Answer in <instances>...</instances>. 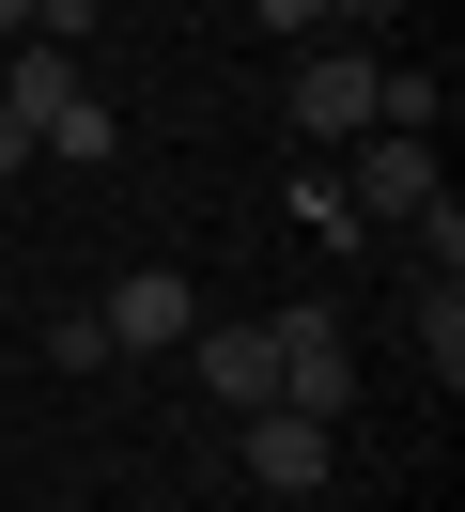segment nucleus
Listing matches in <instances>:
<instances>
[{"label": "nucleus", "instance_id": "nucleus-10", "mask_svg": "<svg viewBox=\"0 0 465 512\" xmlns=\"http://www.w3.org/2000/svg\"><path fill=\"white\" fill-rule=\"evenodd\" d=\"M248 16H264L279 47H326V32H341V0H248Z\"/></svg>", "mask_w": 465, "mask_h": 512}, {"label": "nucleus", "instance_id": "nucleus-13", "mask_svg": "<svg viewBox=\"0 0 465 512\" xmlns=\"http://www.w3.org/2000/svg\"><path fill=\"white\" fill-rule=\"evenodd\" d=\"M0 32H31V0H0Z\"/></svg>", "mask_w": 465, "mask_h": 512}, {"label": "nucleus", "instance_id": "nucleus-1", "mask_svg": "<svg viewBox=\"0 0 465 512\" xmlns=\"http://www.w3.org/2000/svg\"><path fill=\"white\" fill-rule=\"evenodd\" d=\"M372 109H388V63H372V47H295V94H279L295 140H357Z\"/></svg>", "mask_w": 465, "mask_h": 512}, {"label": "nucleus", "instance_id": "nucleus-8", "mask_svg": "<svg viewBox=\"0 0 465 512\" xmlns=\"http://www.w3.org/2000/svg\"><path fill=\"white\" fill-rule=\"evenodd\" d=\"M295 233H310V249H357L372 218H357V187H341V171H310V156H295Z\"/></svg>", "mask_w": 465, "mask_h": 512}, {"label": "nucleus", "instance_id": "nucleus-12", "mask_svg": "<svg viewBox=\"0 0 465 512\" xmlns=\"http://www.w3.org/2000/svg\"><path fill=\"white\" fill-rule=\"evenodd\" d=\"M372 16H403V0H341V32H372Z\"/></svg>", "mask_w": 465, "mask_h": 512}, {"label": "nucleus", "instance_id": "nucleus-5", "mask_svg": "<svg viewBox=\"0 0 465 512\" xmlns=\"http://www.w3.org/2000/svg\"><path fill=\"white\" fill-rule=\"evenodd\" d=\"M186 388H202V404H279V342L264 326H186Z\"/></svg>", "mask_w": 465, "mask_h": 512}, {"label": "nucleus", "instance_id": "nucleus-6", "mask_svg": "<svg viewBox=\"0 0 465 512\" xmlns=\"http://www.w3.org/2000/svg\"><path fill=\"white\" fill-rule=\"evenodd\" d=\"M326 435H341V419H295V404H248V481H264V497H326Z\"/></svg>", "mask_w": 465, "mask_h": 512}, {"label": "nucleus", "instance_id": "nucleus-9", "mask_svg": "<svg viewBox=\"0 0 465 512\" xmlns=\"http://www.w3.org/2000/svg\"><path fill=\"white\" fill-rule=\"evenodd\" d=\"M419 357H434V388H465V280L419 295Z\"/></svg>", "mask_w": 465, "mask_h": 512}, {"label": "nucleus", "instance_id": "nucleus-7", "mask_svg": "<svg viewBox=\"0 0 465 512\" xmlns=\"http://www.w3.org/2000/svg\"><path fill=\"white\" fill-rule=\"evenodd\" d=\"M78 94H93V78H78V47H47V32H31L16 63H0V109H16L31 140H47V125H62V109H78Z\"/></svg>", "mask_w": 465, "mask_h": 512}, {"label": "nucleus", "instance_id": "nucleus-3", "mask_svg": "<svg viewBox=\"0 0 465 512\" xmlns=\"http://www.w3.org/2000/svg\"><path fill=\"white\" fill-rule=\"evenodd\" d=\"M264 342H279V404H295V419H341V404H357V342H341V311H279Z\"/></svg>", "mask_w": 465, "mask_h": 512}, {"label": "nucleus", "instance_id": "nucleus-2", "mask_svg": "<svg viewBox=\"0 0 465 512\" xmlns=\"http://www.w3.org/2000/svg\"><path fill=\"white\" fill-rule=\"evenodd\" d=\"M341 187H357L372 233L419 218V202H434V140H419V125H357V140H341Z\"/></svg>", "mask_w": 465, "mask_h": 512}, {"label": "nucleus", "instance_id": "nucleus-4", "mask_svg": "<svg viewBox=\"0 0 465 512\" xmlns=\"http://www.w3.org/2000/svg\"><path fill=\"white\" fill-rule=\"evenodd\" d=\"M93 326H109V357H186V326H202V311H186V280H171V264H140V280H109V295H93Z\"/></svg>", "mask_w": 465, "mask_h": 512}, {"label": "nucleus", "instance_id": "nucleus-11", "mask_svg": "<svg viewBox=\"0 0 465 512\" xmlns=\"http://www.w3.org/2000/svg\"><path fill=\"white\" fill-rule=\"evenodd\" d=\"M0 171H31V125H16V109H0Z\"/></svg>", "mask_w": 465, "mask_h": 512}]
</instances>
